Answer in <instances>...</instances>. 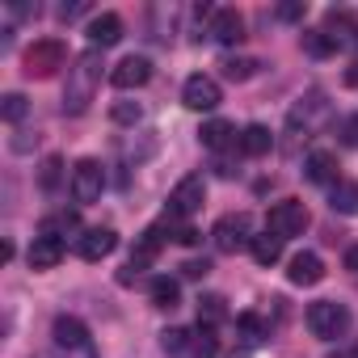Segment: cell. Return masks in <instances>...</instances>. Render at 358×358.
<instances>
[{
  "label": "cell",
  "mask_w": 358,
  "mask_h": 358,
  "mask_svg": "<svg viewBox=\"0 0 358 358\" xmlns=\"http://www.w3.org/2000/svg\"><path fill=\"white\" fill-rule=\"evenodd\" d=\"M186 341H190L186 329H169V333H160V345H164L169 354H186Z\"/></svg>",
  "instance_id": "4dcf8cb0"
},
{
  "label": "cell",
  "mask_w": 358,
  "mask_h": 358,
  "mask_svg": "<svg viewBox=\"0 0 358 358\" xmlns=\"http://www.w3.org/2000/svg\"><path fill=\"white\" fill-rule=\"evenodd\" d=\"M299 47H303L312 59H329V55L337 51V38L324 34V30H303V34H299Z\"/></svg>",
  "instance_id": "ffe728a7"
},
{
  "label": "cell",
  "mask_w": 358,
  "mask_h": 358,
  "mask_svg": "<svg viewBox=\"0 0 358 358\" xmlns=\"http://www.w3.org/2000/svg\"><path fill=\"white\" fill-rule=\"evenodd\" d=\"M215 350H220V345H215V337H211L207 329H203L199 337L190 333V341H186V354H190V358H215Z\"/></svg>",
  "instance_id": "484cf974"
},
{
  "label": "cell",
  "mask_w": 358,
  "mask_h": 358,
  "mask_svg": "<svg viewBox=\"0 0 358 358\" xmlns=\"http://www.w3.org/2000/svg\"><path fill=\"white\" fill-rule=\"evenodd\" d=\"M199 139H203V148H211V152H220V148H228V143H241V139H236V127L224 122V118H211V122L199 131Z\"/></svg>",
  "instance_id": "e0dca14e"
},
{
  "label": "cell",
  "mask_w": 358,
  "mask_h": 358,
  "mask_svg": "<svg viewBox=\"0 0 358 358\" xmlns=\"http://www.w3.org/2000/svg\"><path fill=\"white\" fill-rule=\"evenodd\" d=\"M26 76H38V80H47V76H55L64 64H68V47L59 43V38H38L30 51H26Z\"/></svg>",
  "instance_id": "7a4b0ae2"
},
{
  "label": "cell",
  "mask_w": 358,
  "mask_h": 358,
  "mask_svg": "<svg viewBox=\"0 0 358 358\" xmlns=\"http://www.w3.org/2000/svg\"><path fill=\"white\" fill-rule=\"evenodd\" d=\"M224 316H228L224 295H203V299H199V329H211V324H220Z\"/></svg>",
  "instance_id": "cb8c5ba5"
},
{
  "label": "cell",
  "mask_w": 358,
  "mask_h": 358,
  "mask_svg": "<svg viewBox=\"0 0 358 358\" xmlns=\"http://www.w3.org/2000/svg\"><path fill=\"white\" fill-rule=\"evenodd\" d=\"M177 299H182V287H177V278H156V282H152V303H156L160 312H173Z\"/></svg>",
  "instance_id": "603a6c76"
},
{
  "label": "cell",
  "mask_w": 358,
  "mask_h": 358,
  "mask_svg": "<svg viewBox=\"0 0 358 358\" xmlns=\"http://www.w3.org/2000/svg\"><path fill=\"white\" fill-rule=\"evenodd\" d=\"M278 17L282 22H299L303 17V5H278Z\"/></svg>",
  "instance_id": "d6a6232c"
},
{
  "label": "cell",
  "mask_w": 358,
  "mask_h": 358,
  "mask_svg": "<svg viewBox=\"0 0 358 358\" xmlns=\"http://www.w3.org/2000/svg\"><path fill=\"white\" fill-rule=\"evenodd\" d=\"M345 266H350V270H358V249H350V253H345Z\"/></svg>",
  "instance_id": "d590c367"
},
{
  "label": "cell",
  "mask_w": 358,
  "mask_h": 358,
  "mask_svg": "<svg viewBox=\"0 0 358 358\" xmlns=\"http://www.w3.org/2000/svg\"><path fill=\"white\" fill-rule=\"evenodd\" d=\"M110 118H114L118 127H135V122L143 118V106H139V101H114V106H110Z\"/></svg>",
  "instance_id": "d4e9b609"
},
{
  "label": "cell",
  "mask_w": 358,
  "mask_h": 358,
  "mask_svg": "<svg viewBox=\"0 0 358 358\" xmlns=\"http://www.w3.org/2000/svg\"><path fill=\"white\" fill-rule=\"evenodd\" d=\"M0 118H5V122H22L26 118V97L22 93H5V101H0Z\"/></svg>",
  "instance_id": "4316f807"
},
{
  "label": "cell",
  "mask_w": 358,
  "mask_h": 358,
  "mask_svg": "<svg viewBox=\"0 0 358 358\" xmlns=\"http://www.w3.org/2000/svg\"><path fill=\"white\" fill-rule=\"evenodd\" d=\"M303 228H308V207H303L299 199H282V203H274L270 215H266V232H274V236H282V241L303 236Z\"/></svg>",
  "instance_id": "5b68a950"
},
{
  "label": "cell",
  "mask_w": 358,
  "mask_h": 358,
  "mask_svg": "<svg viewBox=\"0 0 358 358\" xmlns=\"http://www.w3.org/2000/svg\"><path fill=\"white\" fill-rule=\"evenodd\" d=\"M118 38H122V17L118 13H97L89 22V43L93 47H114Z\"/></svg>",
  "instance_id": "9a60e30c"
},
{
  "label": "cell",
  "mask_w": 358,
  "mask_h": 358,
  "mask_svg": "<svg viewBox=\"0 0 358 358\" xmlns=\"http://www.w3.org/2000/svg\"><path fill=\"white\" fill-rule=\"evenodd\" d=\"M316 114H324V93H320V89H312V93L291 110V118H287V122H291V131H299V127H312V122H316Z\"/></svg>",
  "instance_id": "2e32d148"
},
{
  "label": "cell",
  "mask_w": 358,
  "mask_h": 358,
  "mask_svg": "<svg viewBox=\"0 0 358 358\" xmlns=\"http://www.w3.org/2000/svg\"><path fill=\"white\" fill-rule=\"evenodd\" d=\"M211 241H215V249H220V253H236V249L253 245V220H249L245 211L224 215V220L211 228Z\"/></svg>",
  "instance_id": "52a82bcc"
},
{
  "label": "cell",
  "mask_w": 358,
  "mask_h": 358,
  "mask_svg": "<svg viewBox=\"0 0 358 358\" xmlns=\"http://www.w3.org/2000/svg\"><path fill=\"white\" fill-rule=\"evenodd\" d=\"M203 203H207V182L199 173H190V177H182V182L173 186V194H169V215L173 220H190L194 211H203Z\"/></svg>",
  "instance_id": "8992f818"
},
{
  "label": "cell",
  "mask_w": 358,
  "mask_h": 358,
  "mask_svg": "<svg viewBox=\"0 0 358 358\" xmlns=\"http://www.w3.org/2000/svg\"><path fill=\"white\" fill-rule=\"evenodd\" d=\"M287 278H291L295 287H316V282L324 278V262H320L316 253H295V257L287 262Z\"/></svg>",
  "instance_id": "7c38bea8"
},
{
  "label": "cell",
  "mask_w": 358,
  "mask_h": 358,
  "mask_svg": "<svg viewBox=\"0 0 358 358\" xmlns=\"http://www.w3.org/2000/svg\"><path fill=\"white\" fill-rule=\"evenodd\" d=\"M59 169H64V160H59V156H47V160H43V173H38L43 190H55V186H59Z\"/></svg>",
  "instance_id": "f546056e"
},
{
  "label": "cell",
  "mask_w": 358,
  "mask_h": 358,
  "mask_svg": "<svg viewBox=\"0 0 358 358\" xmlns=\"http://www.w3.org/2000/svg\"><path fill=\"white\" fill-rule=\"evenodd\" d=\"M329 203H333V211H341V215H358V186H354V182H333Z\"/></svg>",
  "instance_id": "7402d4cb"
},
{
  "label": "cell",
  "mask_w": 358,
  "mask_h": 358,
  "mask_svg": "<svg viewBox=\"0 0 358 358\" xmlns=\"http://www.w3.org/2000/svg\"><path fill=\"white\" fill-rule=\"evenodd\" d=\"M80 13H85V5H64V9H59L64 22H72V17H80Z\"/></svg>",
  "instance_id": "836d02e7"
},
{
  "label": "cell",
  "mask_w": 358,
  "mask_h": 358,
  "mask_svg": "<svg viewBox=\"0 0 358 358\" xmlns=\"http://www.w3.org/2000/svg\"><path fill=\"white\" fill-rule=\"evenodd\" d=\"M97 80H101V59L97 51H85L76 59V68L68 72V89H64V114H85L93 93H97Z\"/></svg>",
  "instance_id": "6da1fadb"
},
{
  "label": "cell",
  "mask_w": 358,
  "mask_h": 358,
  "mask_svg": "<svg viewBox=\"0 0 358 358\" xmlns=\"http://www.w3.org/2000/svg\"><path fill=\"white\" fill-rule=\"evenodd\" d=\"M345 85H350V89H358V64H350V68H345Z\"/></svg>",
  "instance_id": "e575fe53"
},
{
  "label": "cell",
  "mask_w": 358,
  "mask_h": 358,
  "mask_svg": "<svg viewBox=\"0 0 358 358\" xmlns=\"http://www.w3.org/2000/svg\"><path fill=\"white\" fill-rule=\"evenodd\" d=\"M207 270H211V262H207V257H190V262L182 266V274H186V278H207Z\"/></svg>",
  "instance_id": "1f68e13d"
},
{
  "label": "cell",
  "mask_w": 358,
  "mask_h": 358,
  "mask_svg": "<svg viewBox=\"0 0 358 358\" xmlns=\"http://www.w3.org/2000/svg\"><path fill=\"white\" fill-rule=\"evenodd\" d=\"M211 38H220V43H241L245 38V17L236 13V9H215V17H211V30H207Z\"/></svg>",
  "instance_id": "5bb4252c"
},
{
  "label": "cell",
  "mask_w": 358,
  "mask_h": 358,
  "mask_svg": "<svg viewBox=\"0 0 358 358\" xmlns=\"http://www.w3.org/2000/svg\"><path fill=\"white\" fill-rule=\"evenodd\" d=\"M308 329H312L316 337H324V341L345 337V329H350V308H345V303H333V299H320V303L308 308Z\"/></svg>",
  "instance_id": "3957f363"
},
{
  "label": "cell",
  "mask_w": 358,
  "mask_h": 358,
  "mask_svg": "<svg viewBox=\"0 0 358 358\" xmlns=\"http://www.w3.org/2000/svg\"><path fill=\"white\" fill-rule=\"evenodd\" d=\"M249 253H253V262H257V266H274V262L282 257V236H274V232H266V236H253Z\"/></svg>",
  "instance_id": "44dd1931"
},
{
  "label": "cell",
  "mask_w": 358,
  "mask_h": 358,
  "mask_svg": "<svg viewBox=\"0 0 358 358\" xmlns=\"http://www.w3.org/2000/svg\"><path fill=\"white\" fill-rule=\"evenodd\" d=\"M101 190H106V164L93 160V156L76 160V169H72V199L80 207H89V203L101 199Z\"/></svg>",
  "instance_id": "277c9868"
},
{
  "label": "cell",
  "mask_w": 358,
  "mask_h": 358,
  "mask_svg": "<svg viewBox=\"0 0 358 358\" xmlns=\"http://www.w3.org/2000/svg\"><path fill=\"white\" fill-rule=\"evenodd\" d=\"M76 228V211H59V215H51L47 224H43V232L47 236H59V232H72Z\"/></svg>",
  "instance_id": "f1b7e54d"
},
{
  "label": "cell",
  "mask_w": 358,
  "mask_h": 358,
  "mask_svg": "<svg viewBox=\"0 0 358 358\" xmlns=\"http://www.w3.org/2000/svg\"><path fill=\"white\" fill-rule=\"evenodd\" d=\"M270 148H274V135H270V127L253 122V127H245V131H241V152H245V156H266Z\"/></svg>",
  "instance_id": "ac0fdd59"
},
{
  "label": "cell",
  "mask_w": 358,
  "mask_h": 358,
  "mask_svg": "<svg viewBox=\"0 0 358 358\" xmlns=\"http://www.w3.org/2000/svg\"><path fill=\"white\" fill-rule=\"evenodd\" d=\"M182 101L190 106V110H215L220 101H224V93H220V80L215 76H190L186 80V89H182Z\"/></svg>",
  "instance_id": "9c48e42d"
},
{
  "label": "cell",
  "mask_w": 358,
  "mask_h": 358,
  "mask_svg": "<svg viewBox=\"0 0 358 358\" xmlns=\"http://www.w3.org/2000/svg\"><path fill=\"white\" fill-rule=\"evenodd\" d=\"M303 169H308V177H312V182H320V186L337 182V156H333V152H312Z\"/></svg>",
  "instance_id": "d6986e66"
},
{
  "label": "cell",
  "mask_w": 358,
  "mask_h": 358,
  "mask_svg": "<svg viewBox=\"0 0 358 358\" xmlns=\"http://www.w3.org/2000/svg\"><path fill=\"white\" fill-rule=\"evenodd\" d=\"M51 337H55V345H64V350L89 345V329H85V320H76V316H55Z\"/></svg>",
  "instance_id": "4fadbf2b"
},
{
  "label": "cell",
  "mask_w": 358,
  "mask_h": 358,
  "mask_svg": "<svg viewBox=\"0 0 358 358\" xmlns=\"http://www.w3.org/2000/svg\"><path fill=\"white\" fill-rule=\"evenodd\" d=\"M76 249H80L85 262H101V257H110V253L118 249V232H114V228H89Z\"/></svg>",
  "instance_id": "8fae6325"
},
{
  "label": "cell",
  "mask_w": 358,
  "mask_h": 358,
  "mask_svg": "<svg viewBox=\"0 0 358 358\" xmlns=\"http://www.w3.org/2000/svg\"><path fill=\"white\" fill-rule=\"evenodd\" d=\"M64 241L59 236H47V232H38L34 236V245H30V253H26V262H30V270H55L59 262H64Z\"/></svg>",
  "instance_id": "30bf717a"
},
{
  "label": "cell",
  "mask_w": 358,
  "mask_h": 358,
  "mask_svg": "<svg viewBox=\"0 0 358 358\" xmlns=\"http://www.w3.org/2000/svg\"><path fill=\"white\" fill-rule=\"evenodd\" d=\"M253 68H257V64L245 59V55H241V59H224V76H228V80H249Z\"/></svg>",
  "instance_id": "83f0119b"
},
{
  "label": "cell",
  "mask_w": 358,
  "mask_h": 358,
  "mask_svg": "<svg viewBox=\"0 0 358 358\" xmlns=\"http://www.w3.org/2000/svg\"><path fill=\"white\" fill-rule=\"evenodd\" d=\"M148 80H152V59H148V55H127V59H118V64L110 68V85L122 89V93L143 89Z\"/></svg>",
  "instance_id": "ba28073f"
}]
</instances>
